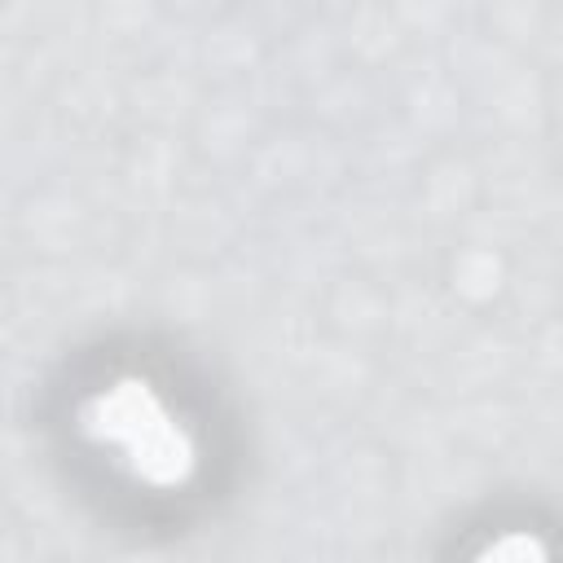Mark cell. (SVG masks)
Masks as SVG:
<instances>
[{"mask_svg":"<svg viewBox=\"0 0 563 563\" xmlns=\"http://www.w3.org/2000/svg\"><path fill=\"white\" fill-rule=\"evenodd\" d=\"M84 431L97 444H110L136 479L158 484V488L180 484L198 462L189 431L136 378H119L114 387L97 391L84 409Z\"/></svg>","mask_w":563,"mask_h":563,"instance_id":"6da1fadb","label":"cell"},{"mask_svg":"<svg viewBox=\"0 0 563 563\" xmlns=\"http://www.w3.org/2000/svg\"><path fill=\"white\" fill-rule=\"evenodd\" d=\"M475 563H545V550H541V541H532V537H501V541H493Z\"/></svg>","mask_w":563,"mask_h":563,"instance_id":"7a4b0ae2","label":"cell"}]
</instances>
